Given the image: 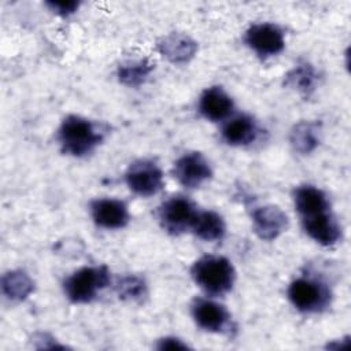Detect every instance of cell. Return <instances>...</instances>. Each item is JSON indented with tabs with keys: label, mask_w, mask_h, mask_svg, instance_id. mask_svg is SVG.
<instances>
[{
	"label": "cell",
	"mask_w": 351,
	"mask_h": 351,
	"mask_svg": "<svg viewBox=\"0 0 351 351\" xmlns=\"http://www.w3.org/2000/svg\"><path fill=\"white\" fill-rule=\"evenodd\" d=\"M107 128L80 115H67L58 129V143L63 154L82 158L92 154L104 140Z\"/></svg>",
	"instance_id": "obj_1"
},
{
	"label": "cell",
	"mask_w": 351,
	"mask_h": 351,
	"mask_svg": "<svg viewBox=\"0 0 351 351\" xmlns=\"http://www.w3.org/2000/svg\"><path fill=\"white\" fill-rule=\"evenodd\" d=\"M191 276L207 295L213 296L228 293L236 281L232 262L218 255H206L197 259L191 267Z\"/></svg>",
	"instance_id": "obj_2"
},
{
	"label": "cell",
	"mask_w": 351,
	"mask_h": 351,
	"mask_svg": "<svg viewBox=\"0 0 351 351\" xmlns=\"http://www.w3.org/2000/svg\"><path fill=\"white\" fill-rule=\"evenodd\" d=\"M111 284L107 266H85L70 274L63 282L66 298L75 304L90 303L97 293Z\"/></svg>",
	"instance_id": "obj_3"
},
{
	"label": "cell",
	"mask_w": 351,
	"mask_h": 351,
	"mask_svg": "<svg viewBox=\"0 0 351 351\" xmlns=\"http://www.w3.org/2000/svg\"><path fill=\"white\" fill-rule=\"evenodd\" d=\"M288 299L300 313L315 314L326 310L332 302L329 287L315 277H298L288 287Z\"/></svg>",
	"instance_id": "obj_4"
},
{
	"label": "cell",
	"mask_w": 351,
	"mask_h": 351,
	"mask_svg": "<svg viewBox=\"0 0 351 351\" xmlns=\"http://www.w3.org/2000/svg\"><path fill=\"white\" fill-rule=\"evenodd\" d=\"M197 211V207L189 197L176 195L160 204L158 219L167 233L177 236L192 228Z\"/></svg>",
	"instance_id": "obj_5"
},
{
	"label": "cell",
	"mask_w": 351,
	"mask_h": 351,
	"mask_svg": "<svg viewBox=\"0 0 351 351\" xmlns=\"http://www.w3.org/2000/svg\"><path fill=\"white\" fill-rule=\"evenodd\" d=\"M244 43L259 58L267 59L282 52L285 48V36L280 26L262 22L254 23L245 30Z\"/></svg>",
	"instance_id": "obj_6"
},
{
	"label": "cell",
	"mask_w": 351,
	"mask_h": 351,
	"mask_svg": "<svg viewBox=\"0 0 351 351\" xmlns=\"http://www.w3.org/2000/svg\"><path fill=\"white\" fill-rule=\"evenodd\" d=\"M125 182L133 193L148 197L163 188V173L154 160L138 159L128 167Z\"/></svg>",
	"instance_id": "obj_7"
},
{
	"label": "cell",
	"mask_w": 351,
	"mask_h": 351,
	"mask_svg": "<svg viewBox=\"0 0 351 351\" xmlns=\"http://www.w3.org/2000/svg\"><path fill=\"white\" fill-rule=\"evenodd\" d=\"M191 313L196 325L206 332L230 333L234 330L230 313L211 299L196 298L191 304Z\"/></svg>",
	"instance_id": "obj_8"
},
{
	"label": "cell",
	"mask_w": 351,
	"mask_h": 351,
	"mask_svg": "<svg viewBox=\"0 0 351 351\" xmlns=\"http://www.w3.org/2000/svg\"><path fill=\"white\" fill-rule=\"evenodd\" d=\"M173 176L182 186L193 189L213 177V169L200 152L192 151L185 152L174 162Z\"/></svg>",
	"instance_id": "obj_9"
},
{
	"label": "cell",
	"mask_w": 351,
	"mask_h": 351,
	"mask_svg": "<svg viewBox=\"0 0 351 351\" xmlns=\"http://www.w3.org/2000/svg\"><path fill=\"white\" fill-rule=\"evenodd\" d=\"M251 219L255 234L265 241L276 240L288 228L287 214L274 204L255 207L251 211Z\"/></svg>",
	"instance_id": "obj_10"
},
{
	"label": "cell",
	"mask_w": 351,
	"mask_h": 351,
	"mask_svg": "<svg viewBox=\"0 0 351 351\" xmlns=\"http://www.w3.org/2000/svg\"><path fill=\"white\" fill-rule=\"evenodd\" d=\"M302 226L306 234L322 247H333L343 237L341 226L330 210L302 218Z\"/></svg>",
	"instance_id": "obj_11"
},
{
	"label": "cell",
	"mask_w": 351,
	"mask_h": 351,
	"mask_svg": "<svg viewBox=\"0 0 351 351\" xmlns=\"http://www.w3.org/2000/svg\"><path fill=\"white\" fill-rule=\"evenodd\" d=\"M89 210L93 222L103 229H122L130 219L126 203L118 199H96L90 203Z\"/></svg>",
	"instance_id": "obj_12"
},
{
	"label": "cell",
	"mask_w": 351,
	"mask_h": 351,
	"mask_svg": "<svg viewBox=\"0 0 351 351\" xmlns=\"http://www.w3.org/2000/svg\"><path fill=\"white\" fill-rule=\"evenodd\" d=\"M156 49L170 63L184 64L195 58L197 43L185 33L173 32L158 40Z\"/></svg>",
	"instance_id": "obj_13"
},
{
	"label": "cell",
	"mask_w": 351,
	"mask_h": 351,
	"mask_svg": "<svg viewBox=\"0 0 351 351\" xmlns=\"http://www.w3.org/2000/svg\"><path fill=\"white\" fill-rule=\"evenodd\" d=\"M234 108L233 99L226 93L222 86H210L203 90L199 97L200 114L213 122L228 118Z\"/></svg>",
	"instance_id": "obj_14"
},
{
	"label": "cell",
	"mask_w": 351,
	"mask_h": 351,
	"mask_svg": "<svg viewBox=\"0 0 351 351\" xmlns=\"http://www.w3.org/2000/svg\"><path fill=\"white\" fill-rule=\"evenodd\" d=\"M259 134L256 121L248 114H240L230 118L222 128L223 141L233 147H245L252 144Z\"/></svg>",
	"instance_id": "obj_15"
},
{
	"label": "cell",
	"mask_w": 351,
	"mask_h": 351,
	"mask_svg": "<svg viewBox=\"0 0 351 351\" xmlns=\"http://www.w3.org/2000/svg\"><path fill=\"white\" fill-rule=\"evenodd\" d=\"M293 203L302 218L330 210L326 193L314 185H300L293 191Z\"/></svg>",
	"instance_id": "obj_16"
},
{
	"label": "cell",
	"mask_w": 351,
	"mask_h": 351,
	"mask_svg": "<svg viewBox=\"0 0 351 351\" xmlns=\"http://www.w3.org/2000/svg\"><path fill=\"white\" fill-rule=\"evenodd\" d=\"M191 230L203 241H219L226 233V223L222 215L213 210L197 211Z\"/></svg>",
	"instance_id": "obj_17"
},
{
	"label": "cell",
	"mask_w": 351,
	"mask_h": 351,
	"mask_svg": "<svg viewBox=\"0 0 351 351\" xmlns=\"http://www.w3.org/2000/svg\"><path fill=\"white\" fill-rule=\"evenodd\" d=\"M318 80L319 75L311 63L299 62L285 74L284 84L303 96H310L317 89Z\"/></svg>",
	"instance_id": "obj_18"
},
{
	"label": "cell",
	"mask_w": 351,
	"mask_h": 351,
	"mask_svg": "<svg viewBox=\"0 0 351 351\" xmlns=\"http://www.w3.org/2000/svg\"><path fill=\"white\" fill-rule=\"evenodd\" d=\"M319 125L317 122L300 121L289 132V144L300 155L311 154L319 144Z\"/></svg>",
	"instance_id": "obj_19"
},
{
	"label": "cell",
	"mask_w": 351,
	"mask_h": 351,
	"mask_svg": "<svg viewBox=\"0 0 351 351\" xmlns=\"http://www.w3.org/2000/svg\"><path fill=\"white\" fill-rule=\"evenodd\" d=\"M34 291V281L23 270H10L1 276V292L11 302H22Z\"/></svg>",
	"instance_id": "obj_20"
},
{
	"label": "cell",
	"mask_w": 351,
	"mask_h": 351,
	"mask_svg": "<svg viewBox=\"0 0 351 351\" xmlns=\"http://www.w3.org/2000/svg\"><path fill=\"white\" fill-rule=\"evenodd\" d=\"M152 70L154 64L148 59L128 60L118 66L117 77L126 86H140L148 80Z\"/></svg>",
	"instance_id": "obj_21"
},
{
	"label": "cell",
	"mask_w": 351,
	"mask_h": 351,
	"mask_svg": "<svg viewBox=\"0 0 351 351\" xmlns=\"http://www.w3.org/2000/svg\"><path fill=\"white\" fill-rule=\"evenodd\" d=\"M114 289L119 299L133 303L143 302L148 295L147 282L137 274H125L118 277L114 282Z\"/></svg>",
	"instance_id": "obj_22"
},
{
	"label": "cell",
	"mask_w": 351,
	"mask_h": 351,
	"mask_svg": "<svg viewBox=\"0 0 351 351\" xmlns=\"http://www.w3.org/2000/svg\"><path fill=\"white\" fill-rule=\"evenodd\" d=\"M45 5L59 16H69L80 8L81 3L75 0H49Z\"/></svg>",
	"instance_id": "obj_23"
},
{
	"label": "cell",
	"mask_w": 351,
	"mask_h": 351,
	"mask_svg": "<svg viewBox=\"0 0 351 351\" xmlns=\"http://www.w3.org/2000/svg\"><path fill=\"white\" fill-rule=\"evenodd\" d=\"M155 347L158 350H186V348H189V346L186 343H184L181 339L173 337V336L159 339Z\"/></svg>",
	"instance_id": "obj_24"
},
{
	"label": "cell",
	"mask_w": 351,
	"mask_h": 351,
	"mask_svg": "<svg viewBox=\"0 0 351 351\" xmlns=\"http://www.w3.org/2000/svg\"><path fill=\"white\" fill-rule=\"evenodd\" d=\"M33 340L40 343V344L37 346V348H66L64 346L59 344L51 335L44 333V332L36 333V335L33 336Z\"/></svg>",
	"instance_id": "obj_25"
}]
</instances>
